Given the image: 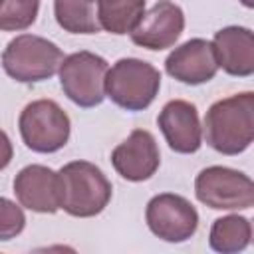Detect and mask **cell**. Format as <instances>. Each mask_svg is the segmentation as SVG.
Instances as JSON below:
<instances>
[{"label":"cell","instance_id":"6da1fadb","mask_svg":"<svg viewBox=\"0 0 254 254\" xmlns=\"http://www.w3.org/2000/svg\"><path fill=\"white\" fill-rule=\"evenodd\" d=\"M202 133L208 147L222 155L244 153L254 139V93L242 91L212 103Z\"/></svg>","mask_w":254,"mask_h":254},{"label":"cell","instance_id":"7a4b0ae2","mask_svg":"<svg viewBox=\"0 0 254 254\" xmlns=\"http://www.w3.org/2000/svg\"><path fill=\"white\" fill-rule=\"evenodd\" d=\"M62 206L67 214L89 218L99 214L111 200V183L89 161H71L60 169Z\"/></svg>","mask_w":254,"mask_h":254},{"label":"cell","instance_id":"3957f363","mask_svg":"<svg viewBox=\"0 0 254 254\" xmlns=\"http://www.w3.org/2000/svg\"><path fill=\"white\" fill-rule=\"evenodd\" d=\"M161 87V73L149 62L137 58L117 60L105 75V97L127 111L147 109Z\"/></svg>","mask_w":254,"mask_h":254},{"label":"cell","instance_id":"277c9868","mask_svg":"<svg viewBox=\"0 0 254 254\" xmlns=\"http://www.w3.org/2000/svg\"><path fill=\"white\" fill-rule=\"evenodd\" d=\"M64 52L50 40L34 34H22L8 42L2 54L4 71L20 83H38L50 79L64 60Z\"/></svg>","mask_w":254,"mask_h":254},{"label":"cell","instance_id":"5b68a950","mask_svg":"<svg viewBox=\"0 0 254 254\" xmlns=\"http://www.w3.org/2000/svg\"><path fill=\"white\" fill-rule=\"evenodd\" d=\"M22 141L36 153H56L69 141L71 123L67 113L54 99L28 103L18 119Z\"/></svg>","mask_w":254,"mask_h":254},{"label":"cell","instance_id":"8992f818","mask_svg":"<svg viewBox=\"0 0 254 254\" xmlns=\"http://www.w3.org/2000/svg\"><path fill=\"white\" fill-rule=\"evenodd\" d=\"M194 194L214 210H244L254 204V183L242 171L212 165L196 175Z\"/></svg>","mask_w":254,"mask_h":254},{"label":"cell","instance_id":"52a82bcc","mask_svg":"<svg viewBox=\"0 0 254 254\" xmlns=\"http://www.w3.org/2000/svg\"><path fill=\"white\" fill-rule=\"evenodd\" d=\"M107 62L91 52H75L60 64V83L69 101L79 107H95L105 99Z\"/></svg>","mask_w":254,"mask_h":254},{"label":"cell","instance_id":"ba28073f","mask_svg":"<svg viewBox=\"0 0 254 254\" xmlns=\"http://www.w3.org/2000/svg\"><path fill=\"white\" fill-rule=\"evenodd\" d=\"M149 230L165 242H185L198 228L196 208L181 194L161 192L153 196L145 210Z\"/></svg>","mask_w":254,"mask_h":254},{"label":"cell","instance_id":"9c48e42d","mask_svg":"<svg viewBox=\"0 0 254 254\" xmlns=\"http://www.w3.org/2000/svg\"><path fill=\"white\" fill-rule=\"evenodd\" d=\"M183 30L185 14L181 6L171 0H159L151 10L141 16L139 24L131 30V40L141 48L161 52L175 46Z\"/></svg>","mask_w":254,"mask_h":254},{"label":"cell","instance_id":"30bf717a","mask_svg":"<svg viewBox=\"0 0 254 254\" xmlns=\"http://www.w3.org/2000/svg\"><path fill=\"white\" fill-rule=\"evenodd\" d=\"M161 163V153L155 137L145 129H135L111 153V165L123 179L141 183L151 179Z\"/></svg>","mask_w":254,"mask_h":254},{"label":"cell","instance_id":"8fae6325","mask_svg":"<svg viewBox=\"0 0 254 254\" xmlns=\"http://www.w3.org/2000/svg\"><path fill=\"white\" fill-rule=\"evenodd\" d=\"M14 194L24 208L54 214L62 206L60 175L44 165H28L14 179Z\"/></svg>","mask_w":254,"mask_h":254},{"label":"cell","instance_id":"7c38bea8","mask_svg":"<svg viewBox=\"0 0 254 254\" xmlns=\"http://www.w3.org/2000/svg\"><path fill=\"white\" fill-rule=\"evenodd\" d=\"M165 69L171 77L187 85H200L210 81L218 71V62L212 42L202 38H192L181 44L167 56Z\"/></svg>","mask_w":254,"mask_h":254},{"label":"cell","instance_id":"4fadbf2b","mask_svg":"<svg viewBox=\"0 0 254 254\" xmlns=\"http://www.w3.org/2000/svg\"><path fill=\"white\" fill-rule=\"evenodd\" d=\"M159 129L175 153H196L202 145V127L198 111L190 101L173 99L163 105L157 117Z\"/></svg>","mask_w":254,"mask_h":254},{"label":"cell","instance_id":"5bb4252c","mask_svg":"<svg viewBox=\"0 0 254 254\" xmlns=\"http://www.w3.org/2000/svg\"><path fill=\"white\" fill-rule=\"evenodd\" d=\"M218 67L228 75L248 77L254 73V34L244 26H226L212 40Z\"/></svg>","mask_w":254,"mask_h":254},{"label":"cell","instance_id":"9a60e30c","mask_svg":"<svg viewBox=\"0 0 254 254\" xmlns=\"http://www.w3.org/2000/svg\"><path fill=\"white\" fill-rule=\"evenodd\" d=\"M252 238V226L246 216L238 214H226L212 222L208 244L214 252L220 254H234L244 250L250 244Z\"/></svg>","mask_w":254,"mask_h":254},{"label":"cell","instance_id":"2e32d148","mask_svg":"<svg viewBox=\"0 0 254 254\" xmlns=\"http://www.w3.org/2000/svg\"><path fill=\"white\" fill-rule=\"evenodd\" d=\"M99 26L115 36L131 34L145 14V0H95Z\"/></svg>","mask_w":254,"mask_h":254},{"label":"cell","instance_id":"e0dca14e","mask_svg":"<svg viewBox=\"0 0 254 254\" xmlns=\"http://www.w3.org/2000/svg\"><path fill=\"white\" fill-rule=\"evenodd\" d=\"M54 14L69 34H97L101 30L95 0H54Z\"/></svg>","mask_w":254,"mask_h":254},{"label":"cell","instance_id":"ac0fdd59","mask_svg":"<svg viewBox=\"0 0 254 254\" xmlns=\"http://www.w3.org/2000/svg\"><path fill=\"white\" fill-rule=\"evenodd\" d=\"M38 0H0V30L20 32L30 28L38 18Z\"/></svg>","mask_w":254,"mask_h":254},{"label":"cell","instance_id":"d6986e66","mask_svg":"<svg viewBox=\"0 0 254 254\" xmlns=\"http://www.w3.org/2000/svg\"><path fill=\"white\" fill-rule=\"evenodd\" d=\"M26 226V214L22 206L12 202L10 198L0 196V240H12L16 238Z\"/></svg>","mask_w":254,"mask_h":254},{"label":"cell","instance_id":"ffe728a7","mask_svg":"<svg viewBox=\"0 0 254 254\" xmlns=\"http://www.w3.org/2000/svg\"><path fill=\"white\" fill-rule=\"evenodd\" d=\"M12 157H14V149H12L10 137L0 129V171L10 165Z\"/></svg>","mask_w":254,"mask_h":254},{"label":"cell","instance_id":"44dd1931","mask_svg":"<svg viewBox=\"0 0 254 254\" xmlns=\"http://www.w3.org/2000/svg\"><path fill=\"white\" fill-rule=\"evenodd\" d=\"M240 2H242L246 8H252V6H254V0H240Z\"/></svg>","mask_w":254,"mask_h":254}]
</instances>
